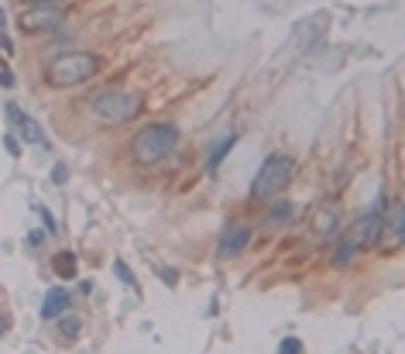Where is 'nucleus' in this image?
Returning <instances> with one entry per match:
<instances>
[{"mask_svg":"<svg viewBox=\"0 0 405 354\" xmlns=\"http://www.w3.org/2000/svg\"><path fill=\"white\" fill-rule=\"evenodd\" d=\"M175 145H179V128L168 121H152L131 138V159L148 169V165L168 159L175 152Z\"/></svg>","mask_w":405,"mask_h":354,"instance_id":"nucleus-1","label":"nucleus"},{"mask_svg":"<svg viewBox=\"0 0 405 354\" xmlns=\"http://www.w3.org/2000/svg\"><path fill=\"white\" fill-rule=\"evenodd\" d=\"M100 69H103V59L96 52H62L48 63L45 83L52 90H69V86H79V83L93 79Z\"/></svg>","mask_w":405,"mask_h":354,"instance_id":"nucleus-2","label":"nucleus"},{"mask_svg":"<svg viewBox=\"0 0 405 354\" xmlns=\"http://www.w3.org/2000/svg\"><path fill=\"white\" fill-rule=\"evenodd\" d=\"M141 110H145V97L141 93H124V90H107V93H96L90 100V114L103 128L131 124L134 117H141Z\"/></svg>","mask_w":405,"mask_h":354,"instance_id":"nucleus-3","label":"nucleus"},{"mask_svg":"<svg viewBox=\"0 0 405 354\" xmlns=\"http://www.w3.org/2000/svg\"><path fill=\"white\" fill-rule=\"evenodd\" d=\"M296 179V159L292 155H268L265 165L258 169L254 183H251V199H272V196L285 193Z\"/></svg>","mask_w":405,"mask_h":354,"instance_id":"nucleus-4","label":"nucleus"},{"mask_svg":"<svg viewBox=\"0 0 405 354\" xmlns=\"http://www.w3.org/2000/svg\"><path fill=\"white\" fill-rule=\"evenodd\" d=\"M62 25H65L62 7H25L18 14L21 34H55L62 32Z\"/></svg>","mask_w":405,"mask_h":354,"instance_id":"nucleus-5","label":"nucleus"},{"mask_svg":"<svg viewBox=\"0 0 405 354\" xmlns=\"http://www.w3.org/2000/svg\"><path fill=\"white\" fill-rule=\"evenodd\" d=\"M385 221H388V199L378 196V203H374L368 214H361L357 224H354L357 244H361V248H374V244L381 241V234H385Z\"/></svg>","mask_w":405,"mask_h":354,"instance_id":"nucleus-6","label":"nucleus"},{"mask_svg":"<svg viewBox=\"0 0 405 354\" xmlns=\"http://www.w3.org/2000/svg\"><path fill=\"white\" fill-rule=\"evenodd\" d=\"M4 110H7V121L18 128L21 141H32V145H48V141H45V131H41V124H38L34 117H28V114H25V110H21L14 100H7V103H4Z\"/></svg>","mask_w":405,"mask_h":354,"instance_id":"nucleus-7","label":"nucleus"},{"mask_svg":"<svg viewBox=\"0 0 405 354\" xmlns=\"http://www.w3.org/2000/svg\"><path fill=\"white\" fill-rule=\"evenodd\" d=\"M251 241V224H230L217 241V255L220 258H237Z\"/></svg>","mask_w":405,"mask_h":354,"instance_id":"nucleus-8","label":"nucleus"},{"mask_svg":"<svg viewBox=\"0 0 405 354\" xmlns=\"http://www.w3.org/2000/svg\"><path fill=\"white\" fill-rule=\"evenodd\" d=\"M69 306H72V296H69V289H62V286H52V289L45 292V303H41V320H59L62 313H69Z\"/></svg>","mask_w":405,"mask_h":354,"instance_id":"nucleus-9","label":"nucleus"},{"mask_svg":"<svg viewBox=\"0 0 405 354\" xmlns=\"http://www.w3.org/2000/svg\"><path fill=\"white\" fill-rule=\"evenodd\" d=\"M52 272H55V279H76V275H79V258H76V251H55V255H52Z\"/></svg>","mask_w":405,"mask_h":354,"instance_id":"nucleus-10","label":"nucleus"},{"mask_svg":"<svg viewBox=\"0 0 405 354\" xmlns=\"http://www.w3.org/2000/svg\"><path fill=\"white\" fill-rule=\"evenodd\" d=\"M312 230H316L319 237H333V234L340 230V214H337L333 206L319 210V214H316V221H312Z\"/></svg>","mask_w":405,"mask_h":354,"instance_id":"nucleus-11","label":"nucleus"},{"mask_svg":"<svg viewBox=\"0 0 405 354\" xmlns=\"http://www.w3.org/2000/svg\"><path fill=\"white\" fill-rule=\"evenodd\" d=\"M385 230H392V234H395V244H405V206H388Z\"/></svg>","mask_w":405,"mask_h":354,"instance_id":"nucleus-12","label":"nucleus"},{"mask_svg":"<svg viewBox=\"0 0 405 354\" xmlns=\"http://www.w3.org/2000/svg\"><path fill=\"white\" fill-rule=\"evenodd\" d=\"M357 248H361V244H357V237H354V234H350V237H340V241H337V251H333V265L343 268L347 261H354Z\"/></svg>","mask_w":405,"mask_h":354,"instance_id":"nucleus-13","label":"nucleus"},{"mask_svg":"<svg viewBox=\"0 0 405 354\" xmlns=\"http://www.w3.org/2000/svg\"><path fill=\"white\" fill-rule=\"evenodd\" d=\"M234 141H237V134H227V138H220V141H217V148H213V152H210V159H206V169H210V172H213V169H220V162L230 155Z\"/></svg>","mask_w":405,"mask_h":354,"instance_id":"nucleus-14","label":"nucleus"},{"mask_svg":"<svg viewBox=\"0 0 405 354\" xmlns=\"http://www.w3.org/2000/svg\"><path fill=\"white\" fill-rule=\"evenodd\" d=\"M292 214H296V210H292V203H275V206L265 214V224H268V227H281V224H288V221H292Z\"/></svg>","mask_w":405,"mask_h":354,"instance_id":"nucleus-15","label":"nucleus"},{"mask_svg":"<svg viewBox=\"0 0 405 354\" xmlns=\"http://www.w3.org/2000/svg\"><path fill=\"white\" fill-rule=\"evenodd\" d=\"M79 330H83V320H79V317H72V313H62V320H59V334H62L65 341H76V337H79Z\"/></svg>","mask_w":405,"mask_h":354,"instance_id":"nucleus-16","label":"nucleus"},{"mask_svg":"<svg viewBox=\"0 0 405 354\" xmlns=\"http://www.w3.org/2000/svg\"><path fill=\"white\" fill-rule=\"evenodd\" d=\"M114 275H117V279H121L124 286H131V289H138V279H134V272L127 268V261H121V258L114 261Z\"/></svg>","mask_w":405,"mask_h":354,"instance_id":"nucleus-17","label":"nucleus"},{"mask_svg":"<svg viewBox=\"0 0 405 354\" xmlns=\"http://www.w3.org/2000/svg\"><path fill=\"white\" fill-rule=\"evenodd\" d=\"M279 351L281 354H303V351H306V344H303L299 337H285V341L279 344Z\"/></svg>","mask_w":405,"mask_h":354,"instance_id":"nucleus-18","label":"nucleus"},{"mask_svg":"<svg viewBox=\"0 0 405 354\" xmlns=\"http://www.w3.org/2000/svg\"><path fill=\"white\" fill-rule=\"evenodd\" d=\"M4 148H7V155H14V159H21V141H18V134H4Z\"/></svg>","mask_w":405,"mask_h":354,"instance_id":"nucleus-19","label":"nucleus"},{"mask_svg":"<svg viewBox=\"0 0 405 354\" xmlns=\"http://www.w3.org/2000/svg\"><path fill=\"white\" fill-rule=\"evenodd\" d=\"M52 183H55V186H65V183H69V165H55V169H52Z\"/></svg>","mask_w":405,"mask_h":354,"instance_id":"nucleus-20","label":"nucleus"},{"mask_svg":"<svg viewBox=\"0 0 405 354\" xmlns=\"http://www.w3.org/2000/svg\"><path fill=\"white\" fill-rule=\"evenodd\" d=\"M34 210L41 214V221H45V230H48V234H55V230H59V224H55V217H52V214H48L45 206H34Z\"/></svg>","mask_w":405,"mask_h":354,"instance_id":"nucleus-21","label":"nucleus"},{"mask_svg":"<svg viewBox=\"0 0 405 354\" xmlns=\"http://www.w3.org/2000/svg\"><path fill=\"white\" fill-rule=\"evenodd\" d=\"M158 275H161V282H165V286H175V282H179L175 268H158Z\"/></svg>","mask_w":405,"mask_h":354,"instance_id":"nucleus-22","label":"nucleus"},{"mask_svg":"<svg viewBox=\"0 0 405 354\" xmlns=\"http://www.w3.org/2000/svg\"><path fill=\"white\" fill-rule=\"evenodd\" d=\"M0 83H4V90H11L14 86V72H11V65L4 63V69H0Z\"/></svg>","mask_w":405,"mask_h":354,"instance_id":"nucleus-23","label":"nucleus"},{"mask_svg":"<svg viewBox=\"0 0 405 354\" xmlns=\"http://www.w3.org/2000/svg\"><path fill=\"white\" fill-rule=\"evenodd\" d=\"M21 4H28V7H62L65 0H21Z\"/></svg>","mask_w":405,"mask_h":354,"instance_id":"nucleus-24","label":"nucleus"},{"mask_svg":"<svg viewBox=\"0 0 405 354\" xmlns=\"http://www.w3.org/2000/svg\"><path fill=\"white\" fill-rule=\"evenodd\" d=\"M0 48H4V55H7V59L14 55V41H11V34H7V32L0 34Z\"/></svg>","mask_w":405,"mask_h":354,"instance_id":"nucleus-25","label":"nucleus"},{"mask_svg":"<svg viewBox=\"0 0 405 354\" xmlns=\"http://www.w3.org/2000/svg\"><path fill=\"white\" fill-rule=\"evenodd\" d=\"M41 237H45V234H41V230H34V234H28V244H41Z\"/></svg>","mask_w":405,"mask_h":354,"instance_id":"nucleus-26","label":"nucleus"}]
</instances>
